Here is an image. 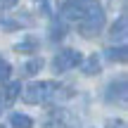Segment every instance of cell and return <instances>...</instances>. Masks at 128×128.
I'll use <instances>...</instances> for the list:
<instances>
[{
	"mask_svg": "<svg viewBox=\"0 0 128 128\" xmlns=\"http://www.w3.org/2000/svg\"><path fill=\"white\" fill-rule=\"evenodd\" d=\"M62 22L78 24V33L83 38H95L104 28V7L97 0H66L60 5Z\"/></svg>",
	"mask_w": 128,
	"mask_h": 128,
	"instance_id": "obj_1",
	"label": "cell"
},
{
	"mask_svg": "<svg viewBox=\"0 0 128 128\" xmlns=\"http://www.w3.org/2000/svg\"><path fill=\"white\" fill-rule=\"evenodd\" d=\"M69 95H71V90L57 81H33L24 88L22 97L26 104H48V102H60Z\"/></svg>",
	"mask_w": 128,
	"mask_h": 128,
	"instance_id": "obj_2",
	"label": "cell"
},
{
	"mask_svg": "<svg viewBox=\"0 0 128 128\" xmlns=\"http://www.w3.org/2000/svg\"><path fill=\"white\" fill-rule=\"evenodd\" d=\"M83 55L78 50H74V48H64L55 55V60H52V71L55 74H66L71 71V69H76L78 64H81Z\"/></svg>",
	"mask_w": 128,
	"mask_h": 128,
	"instance_id": "obj_3",
	"label": "cell"
},
{
	"mask_svg": "<svg viewBox=\"0 0 128 128\" xmlns=\"http://www.w3.org/2000/svg\"><path fill=\"white\" fill-rule=\"evenodd\" d=\"M128 100V83L126 76H119L114 81H109V86L104 88V102L107 104H121L124 107Z\"/></svg>",
	"mask_w": 128,
	"mask_h": 128,
	"instance_id": "obj_4",
	"label": "cell"
},
{
	"mask_svg": "<svg viewBox=\"0 0 128 128\" xmlns=\"http://www.w3.org/2000/svg\"><path fill=\"white\" fill-rule=\"evenodd\" d=\"M43 126L45 128H78L81 121H76V116L66 109H52Z\"/></svg>",
	"mask_w": 128,
	"mask_h": 128,
	"instance_id": "obj_5",
	"label": "cell"
},
{
	"mask_svg": "<svg viewBox=\"0 0 128 128\" xmlns=\"http://www.w3.org/2000/svg\"><path fill=\"white\" fill-rule=\"evenodd\" d=\"M33 26V19L28 14H17V17H0V28L2 31H19V28Z\"/></svg>",
	"mask_w": 128,
	"mask_h": 128,
	"instance_id": "obj_6",
	"label": "cell"
},
{
	"mask_svg": "<svg viewBox=\"0 0 128 128\" xmlns=\"http://www.w3.org/2000/svg\"><path fill=\"white\" fill-rule=\"evenodd\" d=\"M126 36H128V22H126V14H121L114 22V26L109 28V38L119 45H126Z\"/></svg>",
	"mask_w": 128,
	"mask_h": 128,
	"instance_id": "obj_7",
	"label": "cell"
},
{
	"mask_svg": "<svg viewBox=\"0 0 128 128\" xmlns=\"http://www.w3.org/2000/svg\"><path fill=\"white\" fill-rule=\"evenodd\" d=\"M81 71L86 74V76H97V74L102 71V60H100V55H90V57H86V60H81Z\"/></svg>",
	"mask_w": 128,
	"mask_h": 128,
	"instance_id": "obj_8",
	"label": "cell"
},
{
	"mask_svg": "<svg viewBox=\"0 0 128 128\" xmlns=\"http://www.w3.org/2000/svg\"><path fill=\"white\" fill-rule=\"evenodd\" d=\"M38 48H40V40L36 36H26L19 43H14V52H22V55H33Z\"/></svg>",
	"mask_w": 128,
	"mask_h": 128,
	"instance_id": "obj_9",
	"label": "cell"
},
{
	"mask_svg": "<svg viewBox=\"0 0 128 128\" xmlns=\"http://www.w3.org/2000/svg\"><path fill=\"white\" fill-rule=\"evenodd\" d=\"M19 95H22V83H19V81H12V83H7V86H5L0 100H2V104H12V102H17Z\"/></svg>",
	"mask_w": 128,
	"mask_h": 128,
	"instance_id": "obj_10",
	"label": "cell"
},
{
	"mask_svg": "<svg viewBox=\"0 0 128 128\" xmlns=\"http://www.w3.org/2000/svg\"><path fill=\"white\" fill-rule=\"evenodd\" d=\"M104 57H107L109 62H119V64H126V60H128V50H126V45L107 48V50H104Z\"/></svg>",
	"mask_w": 128,
	"mask_h": 128,
	"instance_id": "obj_11",
	"label": "cell"
},
{
	"mask_svg": "<svg viewBox=\"0 0 128 128\" xmlns=\"http://www.w3.org/2000/svg\"><path fill=\"white\" fill-rule=\"evenodd\" d=\"M66 22H57V19H52V24H50V31H48V36H50V40L52 43H57V40H62L64 36H66Z\"/></svg>",
	"mask_w": 128,
	"mask_h": 128,
	"instance_id": "obj_12",
	"label": "cell"
},
{
	"mask_svg": "<svg viewBox=\"0 0 128 128\" xmlns=\"http://www.w3.org/2000/svg\"><path fill=\"white\" fill-rule=\"evenodd\" d=\"M10 126L12 128H33V119L28 114L14 112V114H10Z\"/></svg>",
	"mask_w": 128,
	"mask_h": 128,
	"instance_id": "obj_13",
	"label": "cell"
},
{
	"mask_svg": "<svg viewBox=\"0 0 128 128\" xmlns=\"http://www.w3.org/2000/svg\"><path fill=\"white\" fill-rule=\"evenodd\" d=\"M40 69H43V60H40V57H31V60L24 64V69H22V71L26 74V76H33V74H38Z\"/></svg>",
	"mask_w": 128,
	"mask_h": 128,
	"instance_id": "obj_14",
	"label": "cell"
},
{
	"mask_svg": "<svg viewBox=\"0 0 128 128\" xmlns=\"http://www.w3.org/2000/svg\"><path fill=\"white\" fill-rule=\"evenodd\" d=\"M43 14H48V17H57L60 14V2L57 0H43Z\"/></svg>",
	"mask_w": 128,
	"mask_h": 128,
	"instance_id": "obj_15",
	"label": "cell"
},
{
	"mask_svg": "<svg viewBox=\"0 0 128 128\" xmlns=\"http://www.w3.org/2000/svg\"><path fill=\"white\" fill-rule=\"evenodd\" d=\"M10 74H12V64H10L7 60H2V57H0V83L7 81Z\"/></svg>",
	"mask_w": 128,
	"mask_h": 128,
	"instance_id": "obj_16",
	"label": "cell"
},
{
	"mask_svg": "<svg viewBox=\"0 0 128 128\" xmlns=\"http://www.w3.org/2000/svg\"><path fill=\"white\" fill-rule=\"evenodd\" d=\"M107 128H126V121L124 119H109L107 121Z\"/></svg>",
	"mask_w": 128,
	"mask_h": 128,
	"instance_id": "obj_17",
	"label": "cell"
},
{
	"mask_svg": "<svg viewBox=\"0 0 128 128\" xmlns=\"http://www.w3.org/2000/svg\"><path fill=\"white\" fill-rule=\"evenodd\" d=\"M17 5V0H0V10H12Z\"/></svg>",
	"mask_w": 128,
	"mask_h": 128,
	"instance_id": "obj_18",
	"label": "cell"
},
{
	"mask_svg": "<svg viewBox=\"0 0 128 128\" xmlns=\"http://www.w3.org/2000/svg\"><path fill=\"white\" fill-rule=\"evenodd\" d=\"M0 109H2V100H0Z\"/></svg>",
	"mask_w": 128,
	"mask_h": 128,
	"instance_id": "obj_19",
	"label": "cell"
},
{
	"mask_svg": "<svg viewBox=\"0 0 128 128\" xmlns=\"http://www.w3.org/2000/svg\"><path fill=\"white\" fill-rule=\"evenodd\" d=\"M0 128H5V126H0Z\"/></svg>",
	"mask_w": 128,
	"mask_h": 128,
	"instance_id": "obj_20",
	"label": "cell"
}]
</instances>
